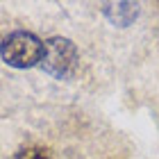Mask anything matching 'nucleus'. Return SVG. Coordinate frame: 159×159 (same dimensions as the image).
<instances>
[{
    "label": "nucleus",
    "mask_w": 159,
    "mask_h": 159,
    "mask_svg": "<svg viewBox=\"0 0 159 159\" xmlns=\"http://www.w3.org/2000/svg\"><path fill=\"white\" fill-rule=\"evenodd\" d=\"M136 11H139L136 2H109V5H105L107 18L114 20L116 25H129L136 18Z\"/></svg>",
    "instance_id": "nucleus-3"
},
{
    "label": "nucleus",
    "mask_w": 159,
    "mask_h": 159,
    "mask_svg": "<svg viewBox=\"0 0 159 159\" xmlns=\"http://www.w3.org/2000/svg\"><path fill=\"white\" fill-rule=\"evenodd\" d=\"M14 159H52L50 152L46 148H39V146H30V148H23L20 152L14 157Z\"/></svg>",
    "instance_id": "nucleus-4"
},
{
    "label": "nucleus",
    "mask_w": 159,
    "mask_h": 159,
    "mask_svg": "<svg viewBox=\"0 0 159 159\" xmlns=\"http://www.w3.org/2000/svg\"><path fill=\"white\" fill-rule=\"evenodd\" d=\"M2 59L14 68H30L43 61V41L32 32H11L2 39Z\"/></svg>",
    "instance_id": "nucleus-1"
},
{
    "label": "nucleus",
    "mask_w": 159,
    "mask_h": 159,
    "mask_svg": "<svg viewBox=\"0 0 159 159\" xmlns=\"http://www.w3.org/2000/svg\"><path fill=\"white\" fill-rule=\"evenodd\" d=\"M41 66L46 73L55 77H68L77 66V48L68 39H61V37H52L43 41Z\"/></svg>",
    "instance_id": "nucleus-2"
}]
</instances>
